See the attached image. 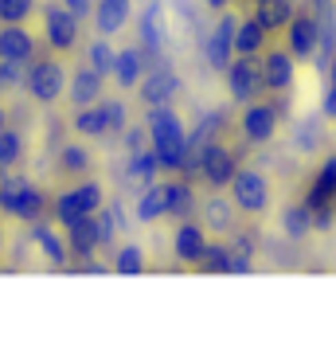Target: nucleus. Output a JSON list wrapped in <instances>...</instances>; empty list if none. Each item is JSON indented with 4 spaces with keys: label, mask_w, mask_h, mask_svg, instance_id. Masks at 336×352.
<instances>
[{
    "label": "nucleus",
    "mask_w": 336,
    "mask_h": 352,
    "mask_svg": "<svg viewBox=\"0 0 336 352\" xmlns=\"http://www.w3.org/2000/svg\"><path fill=\"white\" fill-rule=\"evenodd\" d=\"M196 266L203 270V274H227V266H231V251H227L223 243H208Z\"/></svg>",
    "instance_id": "33"
},
{
    "label": "nucleus",
    "mask_w": 336,
    "mask_h": 352,
    "mask_svg": "<svg viewBox=\"0 0 336 352\" xmlns=\"http://www.w3.org/2000/svg\"><path fill=\"white\" fill-rule=\"evenodd\" d=\"M328 78H336V55H333V63H328Z\"/></svg>",
    "instance_id": "46"
},
{
    "label": "nucleus",
    "mask_w": 336,
    "mask_h": 352,
    "mask_svg": "<svg viewBox=\"0 0 336 352\" xmlns=\"http://www.w3.org/2000/svg\"><path fill=\"white\" fill-rule=\"evenodd\" d=\"M145 126H149V149L161 157V164L168 168V173H180L188 133H184V126H180L176 110L168 106V102L149 106V113H145Z\"/></svg>",
    "instance_id": "1"
},
{
    "label": "nucleus",
    "mask_w": 336,
    "mask_h": 352,
    "mask_svg": "<svg viewBox=\"0 0 336 352\" xmlns=\"http://www.w3.org/2000/svg\"><path fill=\"white\" fill-rule=\"evenodd\" d=\"M36 0H0V24H24Z\"/></svg>",
    "instance_id": "38"
},
{
    "label": "nucleus",
    "mask_w": 336,
    "mask_h": 352,
    "mask_svg": "<svg viewBox=\"0 0 336 352\" xmlns=\"http://www.w3.org/2000/svg\"><path fill=\"white\" fill-rule=\"evenodd\" d=\"M87 51H90V55H87V63L94 67L98 75H113V59H117V47H110V43H106V36L94 39V43H90Z\"/></svg>",
    "instance_id": "34"
},
{
    "label": "nucleus",
    "mask_w": 336,
    "mask_h": 352,
    "mask_svg": "<svg viewBox=\"0 0 336 352\" xmlns=\"http://www.w3.org/2000/svg\"><path fill=\"white\" fill-rule=\"evenodd\" d=\"M223 75H227V94H231L235 102H243V106H247V102H254L262 90H266L258 55H235Z\"/></svg>",
    "instance_id": "4"
},
{
    "label": "nucleus",
    "mask_w": 336,
    "mask_h": 352,
    "mask_svg": "<svg viewBox=\"0 0 336 352\" xmlns=\"http://www.w3.org/2000/svg\"><path fill=\"white\" fill-rule=\"evenodd\" d=\"M102 110H106V133L122 138L125 126H129V110H125V102H102Z\"/></svg>",
    "instance_id": "39"
},
{
    "label": "nucleus",
    "mask_w": 336,
    "mask_h": 352,
    "mask_svg": "<svg viewBox=\"0 0 336 352\" xmlns=\"http://www.w3.org/2000/svg\"><path fill=\"white\" fill-rule=\"evenodd\" d=\"M43 212H47V196L32 184V188L20 196V204H16V219H24V223H39Z\"/></svg>",
    "instance_id": "32"
},
{
    "label": "nucleus",
    "mask_w": 336,
    "mask_h": 352,
    "mask_svg": "<svg viewBox=\"0 0 336 352\" xmlns=\"http://www.w3.org/2000/svg\"><path fill=\"white\" fill-rule=\"evenodd\" d=\"M145 149H149V126H141V129L125 126V153L137 157V153H145Z\"/></svg>",
    "instance_id": "41"
},
{
    "label": "nucleus",
    "mask_w": 336,
    "mask_h": 352,
    "mask_svg": "<svg viewBox=\"0 0 336 352\" xmlns=\"http://www.w3.org/2000/svg\"><path fill=\"white\" fill-rule=\"evenodd\" d=\"M324 113H309V118H301L293 122V133H289V145L298 153H317L324 145Z\"/></svg>",
    "instance_id": "18"
},
{
    "label": "nucleus",
    "mask_w": 336,
    "mask_h": 352,
    "mask_svg": "<svg viewBox=\"0 0 336 352\" xmlns=\"http://www.w3.org/2000/svg\"><path fill=\"white\" fill-rule=\"evenodd\" d=\"M266 28L258 24V16H250V20H238L235 28V55H258L266 47Z\"/></svg>",
    "instance_id": "26"
},
{
    "label": "nucleus",
    "mask_w": 336,
    "mask_h": 352,
    "mask_svg": "<svg viewBox=\"0 0 336 352\" xmlns=\"http://www.w3.org/2000/svg\"><path fill=\"white\" fill-rule=\"evenodd\" d=\"M75 129L82 133V138H102V133H106V110H102V102L78 106V113H75Z\"/></svg>",
    "instance_id": "30"
},
{
    "label": "nucleus",
    "mask_w": 336,
    "mask_h": 352,
    "mask_svg": "<svg viewBox=\"0 0 336 352\" xmlns=\"http://www.w3.org/2000/svg\"><path fill=\"white\" fill-rule=\"evenodd\" d=\"M78 274H110V270H106L102 263H94V258H87V263L78 266Z\"/></svg>",
    "instance_id": "44"
},
{
    "label": "nucleus",
    "mask_w": 336,
    "mask_h": 352,
    "mask_svg": "<svg viewBox=\"0 0 336 352\" xmlns=\"http://www.w3.org/2000/svg\"><path fill=\"white\" fill-rule=\"evenodd\" d=\"M4 90H8V87H4V78H0V94H4Z\"/></svg>",
    "instance_id": "49"
},
{
    "label": "nucleus",
    "mask_w": 336,
    "mask_h": 352,
    "mask_svg": "<svg viewBox=\"0 0 336 352\" xmlns=\"http://www.w3.org/2000/svg\"><path fill=\"white\" fill-rule=\"evenodd\" d=\"M282 231H286V239H309L313 231V212L309 204H289L286 212H282Z\"/></svg>",
    "instance_id": "27"
},
{
    "label": "nucleus",
    "mask_w": 336,
    "mask_h": 352,
    "mask_svg": "<svg viewBox=\"0 0 336 352\" xmlns=\"http://www.w3.org/2000/svg\"><path fill=\"white\" fill-rule=\"evenodd\" d=\"M199 215H203V227H208V231L223 235V231H231V227H235V200L212 196V200L199 208Z\"/></svg>",
    "instance_id": "25"
},
{
    "label": "nucleus",
    "mask_w": 336,
    "mask_h": 352,
    "mask_svg": "<svg viewBox=\"0 0 336 352\" xmlns=\"http://www.w3.org/2000/svg\"><path fill=\"white\" fill-rule=\"evenodd\" d=\"M262 82H266V90H289L293 82H298V59H293V51H266L262 55Z\"/></svg>",
    "instance_id": "11"
},
{
    "label": "nucleus",
    "mask_w": 336,
    "mask_h": 352,
    "mask_svg": "<svg viewBox=\"0 0 336 352\" xmlns=\"http://www.w3.org/2000/svg\"><path fill=\"white\" fill-rule=\"evenodd\" d=\"M43 36L51 51H71L78 43V16L67 4H51L43 12Z\"/></svg>",
    "instance_id": "7"
},
{
    "label": "nucleus",
    "mask_w": 336,
    "mask_h": 352,
    "mask_svg": "<svg viewBox=\"0 0 336 352\" xmlns=\"http://www.w3.org/2000/svg\"><path fill=\"white\" fill-rule=\"evenodd\" d=\"M168 192L172 184H164V180H153L149 188H141V200H137V219L141 223H157L161 215H168Z\"/></svg>",
    "instance_id": "19"
},
{
    "label": "nucleus",
    "mask_w": 336,
    "mask_h": 352,
    "mask_svg": "<svg viewBox=\"0 0 336 352\" xmlns=\"http://www.w3.org/2000/svg\"><path fill=\"white\" fill-rule=\"evenodd\" d=\"M238 129H243V138L250 145H266V141H274L278 133V106L270 102H247V110L238 118Z\"/></svg>",
    "instance_id": "8"
},
{
    "label": "nucleus",
    "mask_w": 336,
    "mask_h": 352,
    "mask_svg": "<svg viewBox=\"0 0 336 352\" xmlns=\"http://www.w3.org/2000/svg\"><path fill=\"white\" fill-rule=\"evenodd\" d=\"M32 188L27 184V176H16V173H4L0 176V212L16 215V204H20V196Z\"/></svg>",
    "instance_id": "31"
},
{
    "label": "nucleus",
    "mask_w": 336,
    "mask_h": 352,
    "mask_svg": "<svg viewBox=\"0 0 336 352\" xmlns=\"http://www.w3.org/2000/svg\"><path fill=\"white\" fill-rule=\"evenodd\" d=\"M0 59H36V36L24 24H4L0 28Z\"/></svg>",
    "instance_id": "14"
},
{
    "label": "nucleus",
    "mask_w": 336,
    "mask_h": 352,
    "mask_svg": "<svg viewBox=\"0 0 336 352\" xmlns=\"http://www.w3.org/2000/svg\"><path fill=\"white\" fill-rule=\"evenodd\" d=\"M67 82H71V75L63 71L59 59H32V67H27V94H32L39 106L59 102L63 94H67Z\"/></svg>",
    "instance_id": "3"
},
{
    "label": "nucleus",
    "mask_w": 336,
    "mask_h": 352,
    "mask_svg": "<svg viewBox=\"0 0 336 352\" xmlns=\"http://www.w3.org/2000/svg\"><path fill=\"white\" fill-rule=\"evenodd\" d=\"M27 67L24 59H0V78H4V87H27Z\"/></svg>",
    "instance_id": "40"
},
{
    "label": "nucleus",
    "mask_w": 336,
    "mask_h": 352,
    "mask_svg": "<svg viewBox=\"0 0 336 352\" xmlns=\"http://www.w3.org/2000/svg\"><path fill=\"white\" fill-rule=\"evenodd\" d=\"M321 113L324 118H336V78H328V90H324V98H321Z\"/></svg>",
    "instance_id": "42"
},
{
    "label": "nucleus",
    "mask_w": 336,
    "mask_h": 352,
    "mask_svg": "<svg viewBox=\"0 0 336 352\" xmlns=\"http://www.w3.org/2000/svg\"><path fill=\"white\" fill-rule=\"evenodd\" d=\"M192 212H196V188H192V180H176L172 192H168V215L180 223Z\"/></svg>",
    "instance_id": "29"
},
{
    "label": "nucleus",
    "mask_w": 336,
    "mask_h": 352,
    "mask_svg": "<svg viewBox=\"0 0 336 352\" xmlns=\"http://www.w3.org/2000/svg\"><path fill=\"white\" fill-rule=\"evenodd\" d=\"M102 78L94 67H78L75 75H71V82H67V98L75 102V106H90V102H98L102 98Z\"/></svg>",
    "instance_id": "17"
},
{
    "label": "nucleus",
    "mask_w": 336,
    "mask_h": 352,
    "mask_svg": "<svg viewBox=\"0 0 336 352\" xmlns=\"http://www.w3.org/2000/svg\"><path fill=\"white\" fill-rule=\"evenodd\" d=\"M203 247H208V227L192 223V219H180V227H176V235H172L176 258H180V263H199Z\"/></svg>",
    "instance_id": "13"
},
{
    "label": "nucleus",
    "mask_w": 336,
    "mask_h": 352,
    "mask_svg": "<svg viewBox=\"0 0 336 352\" xmlns=\"http://www.w3.org/2000/svg\"><path fill=\"white\" fill-rule=\"evenodd\" d=\"M164 164H161V157L153 149H145V153H137V157H129V168H125V188H149L153 180H157V173H161Z\"/></svg>",
    "instance_id": "21"
},
{
    "label": "nucleus",
    "mask_w": 336,
    "mask_h": 352,
    "mask_svg": "<svg viewBox=\"0 0 336 352\" xmlns=\"http://www.w3.org/2000/svg\"><path fill=\"white\" fill-rule=\"evenodd\" d=\"M59 168L71 176H82L90 173V153L82 149V145H63L59 149Z\"/></svg>",
    "instance_id": "35"
},
{
    "label": "nucleus",
    "mask_w": 336,
    "mask_h": 352,
    "mask_svg": "<svg viewBox=\"0 0 336 352\" xmlns=\"http://www.w3.org/2000/svg\"><path fill=\"white\" fill-rule=\"evenodd\" d=\"M231 251V266H227V274H250L254 270V235H235V243L227 247Z\"/></svg>",
    "instance_id": "28"
},
{
    "label": "nucleus",
    "mask_w": 336,
    "mask_h": 352,
    "mask_svg": "<svg viewBox=\"0 0 336 352\" xmlns=\"http://www.w3.org/2000/svg\"><path fill=\"white\" fill-rule=\"evenodd\" d=\"M145 67H149V59L141 55V47H122L117 59H113V82L122 90L137 87L141 78H145Z\"/></svg>",
    "instance_id": "16"
},
{
    "label": "nucleus",
    "mask_w": 336,
    "mask_h": 352,
    "mask_svg": "<svg viewBox=\"0 0 336 352\" xmlns=\"http://www.w3.org/2000/svg\"><path fill=\"white\" fill-rule=\"evenodd\" d=\"M4 122H8V113H4V110H0V129H8V126H4Z\"/></svg>",
    "instance_id": "47"
},
{
    "label": "nucleus",
    "mask_w": 336,
    "mask_h": 352,
    "mask_svg": "<svg viewBox=\"0 0 336 352\" xmlns=\"http://www.w3.org/2000/svg\"><path fill=\"white\" fill-rule=\"evenodd\" d=\"M71 12L78 16V20H87V16H94V0H63Z\"/></svg>",
    "instance_id": "43"
},
{
    "label": "nucleus",
    "mask_w": 336,
    "mask_h": 352,
    "mask_svg": "<svg viewBox=\"0 0 336 352\" xmlns=\"http://www.w3.org/2000/svg\"><path fill=\"white\" fill-rule=\"evenodd\" d=\"M24 157V138L16 129H0V168H12Z\"/></svg>",
    "instance_id": "37"
},
{
    "label": "nucleus",
    "mask_w": 336,
    "mask_h": 352,
    "mask_svg": "<svg viewBox=\"0 0 336 352\" xmlns=\"http://www.w3.org/2000/svg\"><path fill=\"white\" fill-rule=\"evenodd\" d=\"M203 4H208V8H215V12H223V8L231 4V0H203Z\"/></svg>",
    "instance_id": "45"
},
{
    "label": "nucleus",
    "mask_w": 336,
    "mask_h": 352,
    "mask_svg": "<svg viewBox=\"0 0 336 352\" xmlns=\"http://www.w3.org/2000/svg\"><path fill=\"white\" fill-rule=\"evenodd\" d=\"M254 16L266 32H286L289 20L298 16V4L293 0H254Z\"/></svg>",
    "instance_id": "20"
},
{
    "label": "nucleus",
    "mask_w": 336,
    "mask_h": 352,
    "mask_svg": "<svg viewBox=\"0 0 336 352\" xmlns=\"http://www.w3.org/2000/svg\"><path fill=\"white\" fill-rule=\"evenodd\" d=\"M238 173V157L227 149L223 141H212L199 157V180H208L212 188H231V176Z\"/></svg>",
    "instance_id": "6"
},
{
    "label": "nucleus",
    "mask_w": 336,
    "mask_h": 352,
    "mask_svg": "<svg viewBox=\"0 0 336 352\" xmlns=\"http://www.w3.org/2000/svg\"><path fill=\"white\" fill-rule=\"evenodd\" d=\"M129 24V0H94V28L102 36H113Z\"/></svg>",
    "instance_id": "23"
},
{
    "label": "nucleus",
    "mask_w": 336,
    "mask_h": 352,
    "mask_svg": "<svg viewBox=\"0 0 336 352\" xmlns=\"http://www.w3.org/2000/svg\"><path fill=\"white\" fill-rule=\"evenodd\" d=\"M176 90H180V75L172 67H153L149 75L137 82V94L145 106H161V102H172Z\"/></svg>",
    "instance_id": "12"
},
{
    "label": "nucleus",
    "mask_w": 336,
    "mask_h": 352,
    "mask_svg": "<svg viewBox=\"0 0 336 352\" xmlns=\"http://www.w3.org/2000/svg\"><path fill=\"white\" fill-rule=\"evenodd\" d=\"M164 43H168V24H164V8L153 0V4H145V12H141V51H164Z\"/></svg>",
    "instance_id": "15"
},
{
    "label": "nucleus",
    "mask_w": 336,
    "mask_h": 352,
    "mask_svg": "<svg viewBox=\"0 0 336 352\" xmlns=\"http://www.w3.org/2000/svg\"><path fill=\"white\" fill-rule=\"evenodd\" d=\"M102 204H106L102 184L98 180H87V184H78V188L59 192V200H55V219H59V227H71V223H78V219L94 215Z\"/></svg>",
    "instance_id": "2"
},
{
    "label": "nucleus",
    "mask_w": 336,
    "mask_h": 352,
    "mask_svg": "<svg viewBox=\"0 0 336 352\" xmlns=\"http://www.w3.org/2000/svg\"><path fill=\"white\" fill-rule=\"evenodd\" d=\"M231 200H235L238 212L247 215H262L270 208V184H266V176L258 168H238L231 176Z\"/></svg>",
    "instance_id": "5"
},
{
    "label": "nucleus",
    "mask_w": 336,
    "mask_h": 352,
    "mask_svg": "<svg viewBox=\"0 0 336 352\" xmlns=\"http://www.w3.org/2000/svg\"><path fill=\"white\" fill-rule=\"evenodd\" d=\"M0 251H4V231H0Z\"/></svg>",
    "instance_id": "48"
},
{
    "label": "nucleus",
    "mask_w": 336,
    "mask_h": 352,
    "mask_svg": "<svg viewBox=\"0 0 336 352\" xmlns=\"http://www.w3.org/2000/svg\"><path fill=\"white\" fill-rule=\"evenodd\" d=\"M113 270H117V274H145V254H141V247H133V243H129V247H117V258H113Z\"/></svg>",
    "instance_id": "36"
},
{
    "label": "nucleus",
    "mask_w": 336,
    "mask_h": 352,
    "mask_svg": "<svg viewBox=\"0 0 336 352\" xmlns=\"http://www.w3.org/2000/svg\"><path fill=\"white\" fill-rule=\"evenodd\" d=\"M317 16L305 8V12H298L293 20H289V28H286V43H289V51H293V59L298 63H309L313 55H317Z\"/></svg>",
    "instance_id": "10"
},
{
    "label": "nucleus",
    "mask_w": 336,
    "mask_h": 352,
    "mask_svg": "<svg viewBox=\"0 0 336 352\" xmlns=\"http://www.w3.org/2000/svg\"><path fill=\"white\" fill-rule=\"evenodd\" d=\"M67 247H71L75 258H90V254L102 247V243H98V219L87 215V219H78V223L67 227Z\"/></svg>",
    "instance_id": "22"
},
{
    "label": "nucleus",
    "mask_w": 336,
    "mask_h": 352,
    "mask_svg": "<svg viewBox=\"0 0 336 352\" xmlns=\"http://www.w3.org/2000/svg\"><path fill=\"white\" fill-rule=\"evenodd\" d=\"M32 239H36V247L43 254H47V263L51 266H67V258H71V247L59 239V231L55 227H47V223H32Z\"/></svg>",
    "instance_id": "24"
},
{
    "label": "nucleus",
    "mask_w": 336,
    "mask_h": 352,
    "mask_svg": "<svg viewBox=\"0 0 336 352\" xmlns=\"http://www.w3.org/2000/svg\"><path fill=\"white\" fill-rule=\"evenodd\" d=\"M235 28H238V16L223 12L219 24H215V32L208 36V43H203V55H208V67H212V71H227L231 59H235Z\"/></svg>",
    "instance_id": "9"
}]
</instances>
